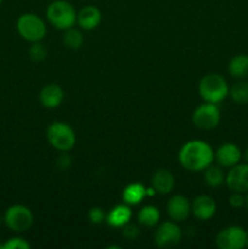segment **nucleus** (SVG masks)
I'll return each mask as SVG.
<instances>
[{
    "label": "nucleus",
    "mask_w": 248,
    "mask_h": 249,
    "mask_svg": "<svg viewBox=\"0 0 248 249\" xmlns=\"http://www.w3.org/2000/svg\"><path fill=\"white\" fill-rule=\"evenodd\" d=\"M214 160V151L202 140L187 141L179 151V162L189 172H202Z\"/></svg>",
    "instance_id": "obj_1"
},
{
    "label": "nucleus",
    "mask_w": 248,
    "mask_h": 249,
    "mask_svg": "<svg viewBox=\"0 0 248 249\" xmlns=\"http://www.w3.org/2000/svg\"><path fill=\"white\" fill-rule=\"evenodd\" d=\"M228 82L223 75L218 73H209L201 79L198 84L199 96L204 100V102L216 104L224 101L229 95Z\"/></svg>",
    "instance_id": "obj_2"
},
{
    "label": "nucleus",
    "mask_w": 248,
    "mask_h": 249,
    "mask_svg": "<svg viewBox=\"0 0 248 249\" xmlns=\"http://www.w3.org/2000/svg\"><path fill=\"white\" fill-rule=\"evenodd\" d=\"M46 18L56 29L66 31L74 27L77 22V11L71 2L66 0H55L46 9Z\"/></svg>",
    "instance_id": "obj_3"
},
{
    "label": "nucleus",
    "mask_w": 248,
    "mask_h": 249,
    "mask_svg": "<svg viewBox=\"0 0 248 249\" xmlns=\"http://www.w3.org/2000/svg\"><path fill=\"white\" fill-rule=\"evenodd\" d=\"M16 29L21 38L29 43L41 41L46 36V24L40 16L33 12L22 14L17 18Z\"/></svg>",
    "instance_id": "obj_4"
},
{
    "label": "nucleus",
    "mask_w": 248,
    "mask_h": 249,
    "mask_svg": "<svg viewBox=\"0 0 248 249\" xmlns=\"http://www.w3.org/2000/svg\"><path fill=\"white\" fill-rule=\"evenodd\" d=\"M46 139L55 150L68 152L75 145V133L65 122H53L46 129Z\"/></svg>",
    "instance_id": "obj_5"
},
{
    "label": "nucleus",
    "mask_w": 248,
    "mask_h": 249,
    "mask_svg": "<svg viewBox=\"0 0 248 249\" xmlns=\"http://www.w3.org/2000/svg\"><path fill=\"white\" fill-rule=\"evenodd\" d=\"M4 224L15 233H23L32 228L34 221L33 213L23 204L10 206L4 213Z\"/></svg>",
    "instance_id": "obj_6"
},
{
    "label": "nucleus",
    "mask_w": 248,
    "mask_h": 249,
    "mask_svg": "<svg viewBox=\"0 0 248 249\" xmlns=\"http://www.w3.org/2000/svg\"><path fill=\"white\" fill-rule=\"evenodd\" d=\"M220 122V109L218 105L204 102L192 113V123L201 130H212Z\"/></svg>",
    "instance_id": "obj_7"
},
{
    "label": "nucleus",
    "mask_w": 248,
    "mask_h": 249,
    "mask_svg": "<svg viewBox=\"0 0 248 249\" xmlns=\"http://www.w3.org/2000/svg\"><path fill=\"white\" fill-rule=\"evenodd\" d=\"M215 245L219 249H242L247 246V232L242 226H228L216 235Z\"/></svg>",
    "instance_id": "obj_8"
},
{
    "label": "nucleus",
    "mask_w": 248,
    "mask_h": 249,
    "mask_svg": "<svg viewBox=\"0 0 248 249\" xmlns=\"http://www.w3.org/2000/svg\"><path fill=\"white\" fill-rule=\"evenodd\" d=\"M182 231L180 226L175 221H164L160 224L155 231V240L156 246L158 248L169 249L174 248L181 242Z\"/></svg>",
    "instance_id": "obj_9"
},
{
    "label": "nucleus",
    "mask_w": 248,
    "mask_h": 249,
    "mask_svg": "<svg viewBox=\"0 0 248 249\" xmlns=\"http://www.w3.org/2000/svg\"><path fill=\"white\" fill-rule=\"evenodd\" d=\"M225 184L231 191L248 192V164L247 163H238L230 168L225 177Z\"/></svg>",
    "instance_id": "obj_10"
},
{
    "label": "nucleus",
    "mask_w": 248,
    "mask_h": 249,
    "mask_svg": "<svg viewBox=\"0 0 248 249\" xmlns=\"http://www.w3.org/2000/svg\"><path fill=\"white\" fill-rule=\"evenodd\" d=\"M167 213L175 223L185 221L191 214V202L182 195H174L167 203Z\"/></svg>",
    "instance_id": "obj_11"
},
{
    "label": "nucleus",
    "mask_w": 248,
    "mask_h": 249,
    "mask_svg": "<svg viewBox=\"0 0 248 249\" xmlns=\"http://www.w3.org/2000/svg\"><path fill=\"white\" fill-rule=\"evenodd\" d=\"M214 158L221 168H231L241 162L242 151L235 143L225 142L219 146L216 152H214Z\"/></svg>",
    "instance_id": "obj_12"
},
{
    "label": "nucleus",
    "mask_w": 248,
    "mask_h": 249,
    "mask_svg": "<svg viewBox=\"0 0 248 249\" xmlns=\"http://www.w3.org/2000/svg\"><path fill=\"white\" fill-rule=\"evenodd\" d=\"M216 212V203L208 195H201L196 197L191 203V213L198 220H209Z\"/></svg>",
    "instance_id": "obj_13"
},
{
    "label": "nucleus",
    "mask_w": 248,
    "mask_h": 249,
    "mask_svg": "<svg viewBox=\"0 0 248 249\" xmlns=\"http://www.w3.org/2000/svg\"><path fill=\"white\" fill-rule=\"evenodd\" d=\"M63 99H65V91L60 85L55 83L44 85L39 92L40 104L45 108H56L62 104Z\"/></svg>",
    "instance_id": "obj_14"
},
{
    "label": "nucleus",
    "mask_w": 248,
    "mask_h": 249,
    "mask_svg": "<svg viewBox=\"0 0 248 249\" xmlns=\"http://www.w3.org/2000/svg\"><path fill=\"white\" fill-rule=\"evenodd\" d=\"M102 15L100 9L94 5H87L77 12L78 26L85 31H92L101 23Z\"/></svg>",
    "instance_id": "obj_15"
},
{
    "label": "nucleus",
    "mask_w": 248,
    "mask_h": 249,
    "mask_svg": "<svg viewBox=\"0 0 248 249\" xmlns=\"http://www.w3.org/2000/svg\"><path fill=\"white\" fill-rule=\"evenodd\" d=\"M133 212L128 204H118L113 207L106 215V221L112 228H123L128 223H130Z\"/></svg>",
    "instance_id": "obj_16"
},
{
    "label": "nucleus",
    "mask_w": 248,
    "mask_h": 249,
    "mask_svg": "<svg viewBox=\"0 0 248 249\" xmlns=\"http://www.w3.org/2000/svg\"><path fill=\"white\" fill-rule=\"evenodd\" d=\"M175 179L174 175L169 172L168 169H160L156 170L155 174L152 177V187L157 194L167 195L174 189Z\"/></svg>",
    "instance_id": "obj_17"
},
{
    "label": "nucleus",
    "mask_w": 248,
    "mask_h": 249,
    "mask_svg": "<svg viewBox=\"0 0 248 249\" xmlns=\"http://www.w3.org/2000/svg\"><path fill=\"white\" fill-rule=\"evenodd\" d=\"M146 196H147V189L140 182L128 185L122 194L124 203H126L128 206H136V204L141 203V201Z\"/></svg>",
    "instance_id": "obj_18"
},
{
    "label": "nucleus",
    "mask_w": 248,
    "mask_h": 249,
    "mask_svg": "<svg viewBox=\"0 0 248 249\" xmlns=\"http://www.w3.org/2000/svg\"><path fill=\"white\" fill-rule=\"evenodd\" d=\"M229 74L236 79H246L248 77V55L240 53L233 56L228 65Z\"/></svg>",
    "instance_id": "obj_19"
},
{
    "label": "nucleus",
    "mask_w": 248,
    "mask_h": 249,
    "mask_svg": "<svg viewBox=\"0 0 248 249\" xmlns=\"http://www.w3.org/2000/svg\"><path fill=\"white\" fill-rule=\"evenodd\" d=\"M160 219V213L157 207L143 206L138 213V220L141 225L146 228H153L158 224Z\"/></svg>",
    "instance_id": "obj_20"
},
{
    "label": "nucleus",
    "mask_w": 248,
    "mask_h": 249,
    "mask_svg": "<svg viewBox=\"0 0 248 249\" xmlns=\"http://www.w3.org/2000/svg\"><path fill=\"white\" fill-rule=\"evenodd\" d=\"M229 95L237 105L248 104V80L238 79L229 90Z\"/></svg>",
    "instance_id": "obj_21"
},
{
    "label": "nucleus",
    "mask_w": 248,
    "mask_h": 249,
    "mask_svg": "<svg viewBox=\"0 0 248 249\" xmlns=\"http://www.w3.org/2000/svg\"><path fill=\"white\" fill-rule=\"evenodd\" d=\"M225 177L220 165H209L204 169V180L209 187H219L225 182Z\"/></svg>",
    "instance_id": "obj_22"
},
{
    "label": "nucleus",
    "mask_w": 248,
    "mask_h": 249,
    "mask_svg": "<svg viewBox=\"0 0 248 249\" xmlns=\"http://www.w3.org/2000/svg\"><path fill=\"white\" fill-rule=\"evenodd\" d=\"M62 41L66 48L72 49V50H78L84 44V36H83V33L79 29L74 28V27H71V28L65 31V34L62 36Z\"/></svg>",
    "instance_id": "obj_23"
},
{
    "label": "nucleus",
    "mask_w": 248,
    "mask_h": 249,
    "mask_svg": "<svg viewBox=\"0 0 248 249\" xmlns=\"http://www.w3.org/2000/svg\"><path fill=\"white\" fill-rule=\"evenodd\" d=\"M28 53L33 62H43L46 56H48V49L45 48V45L41 41H35V43H32Z\"/></svg>",
    "instance_id": "obj_24"
},
{
    "label": "nucleus",
    "mask_w": 248,
    "mask_h": 249,
    "mask_svg": "<svg viewBox=\"0 0 248 249\" xmlns=\"http://www.w3.org/2000/svg\"><path fill=\"white\" fill-rule=\"evenodd\" d=\"M31 248V243L26 240V238L21 237V236H14L10 237L2 243L1 249H29Z\"/></svg>",
    "instance_id": "obj_25"
},
{
    "label": "nucleus",
    "mask_w": 248,
    "mask_h": 249,
    "mask_svg": "<svg viewBox=\"0 0 248 249\" xmlns=\"http://www.w3.org/2000/svg\"><path fill=\"white\" fill-rule=\"evenodd\" d=\"M88 218H89L91 224H94V225H100V224H102L106 220V214H105L102 208H100V207H94V208L90 209L89 213H88Z\"/></svg>",
    "instance_id": "obj_26"
},
{
    "label": "nucleus",
    "mask_w": 248,
    "mask_h": 249,
    "mask_svg": "<svg viewBox=\"0 0 248 249\" xmlns=\"http://www.w3.org/2000/svg\"><path fill=\"white\" fill-rule=\"evenodd\" d=\"M229 204L235 209H240L242 207H246V196L242 192L232 191V194L229 197Z\"/></svg>",
    "instance_id": "obj_27"
},
{
    "label": "nucleus",
    "mask_w": 248,
    "mask_h": 249,
    "mask_svg": "<svg viewBox=\"0 0 248 249\" xmlns=\"http://www.w3.org/2000/svg\"><path fill=\"white\" fill-rule=\"evenodd\" d=\"M122 235L124 236V238L129 241L136 240L140 235V230L136 225H133V224L128 223L126 225L123 226V231H122Z\"/></svg>",
    "instance_id": "obj_28"
},
{
    "label": "nucleus",
    "mask_w": 248,
    "mask_h": 249,
    "mask_svg": "<svg viewBox=\"0 0 248 249\" xmlns=\"http://www.w3.org/2000/svg\"><path fill=\"white\" fill-rule=\"evenodd\" d=\"M56 164L60 169L67 170L68 168L72 165V158L68 155V152H62L60 156H58L57 160H56Z\"/></svg>",
    "instance_id": "obj_29"
},
{
    "label": "nucleus",
    "mask_w": 248,
    "mask_h": 249,
    "mask_svg": "<svg viewBox=\"0 0 248 249\" xmlns=\"http://www.w3.org/2000/svg\"><path fill=\"white\" fill-rule=\"evenodd\" d=\"M242 158L245 160V163H247L248 164V147L246 148L245 152H242Z\"/></svg>",
    "instance_id": "obj_30"
},
{
    "label": "nucleus",
    "mask_w": 248,
    "mask_h": 249,
    "mask_svg": "<svg viewBox=\"0 0 248 249\" xmlns=\"http://www.w3.org/2000/svg\"><path fill=\"white\" fill-rule=\"evenodd\" d=\"M246 208H247V211H248V192H247V195H246Z\"/></svg>",
    "instance_id": "obj_31"
},
{
    "label": "nucleus",
    "mask_w": 248,
    "mask_h": 249,
    "mask_svg": "<svg viewBox=\"0 0 248 249\" xmlns=\"http://www.w3.org/2000/svg\"><path fill=\"white\" fill-rule=\"evenodd\" d=\"M2 223H4V218H2V216H0V226L2 225Z\"/></svg>",
    "instance_id": "obj_32"
},
{
    "label": "nucleus",
    "mask_w": 248,
    "mask_h": 249,
    "mask_svg": "<svg viewBox=\"0 0 248 249\" xmlns=\"http://www.w3.org/2000/svg\"><path fill=\"white\" fill-rule=\"evenodd\" d=\"M246 232H247V246H248V229L246 230Z\"/></svg>",
    "instance_id": "obj_33"
},
{
    "label": "nucleus",
    "mask_w": 248,
    "mask_h": 249,
    "mask_svg": "<svg viewBox=\"0 0 248 249\" xmlns=\"http://www.w3.org/2000/svg\"><path fill=\"white\" fill-rule=\"evenodd\" d=\"M1 4H2V0H0V6H1Z\"/></svg>",
    "instance_id": "obj_34"
}]
</instances>
